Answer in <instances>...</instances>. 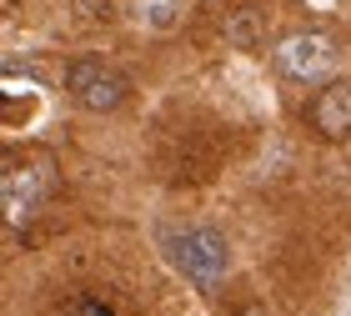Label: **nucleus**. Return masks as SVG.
Listing matches in <instances>:
<instances>
[{"label":"nucleus","mask_w":351,"mask_h":316,"mask_svg":"<svg viewBox=\"0 0 351 316\" xmlns=\"http://www.w3.org/2000/svg\"><path fill=\"white\" fill-rule=\"evenodd\" d=\"M166 256L171 266L181 271L191 287L201 291H216L231 271V251H226V236L211 231V226H181V231H166Z\"/></svg>","instance_id":"nucleus-1"},{"label":"nucleus","mask_w":351,"mask_h":316,"mask_svg":"<svg viewBox=\"0 0 351 316\" xmlns=\"http://www.w3.org/2000/svg\"><path fill=\"white\" fill-rule=\"evenodd\" d=\"M337 60H341V51L326 30H301V36H286L276 45V71L291 86H326Z\"/></svg>","instance_id":"nucleus-2"},{"label":"nucleus","mask_w":351,"mask_h":316,"mask_svg":"<svg viewBox=\"0 0 351 316\" xmlns=\"http://www.w3.org/2000/svg\"><path fill=\"white\" fill-rule=\"evenodd\" d=\"M66 90H71L75 106H86V110H95V116H106V110L125 106V96H131V81H125L116 66H106V60L81 56V60H71V71H66Z\"/></svg>","instance_id":"nucleus-3"},{"label":"nucleus","mask_w":351,"mask_h":316,"mask_svg":"<svg viewBox=\"0 0 351 316\" xmlns=\"http://www.w3.org/2000/svg\"><path fill=\"white\" fill-rule=\"evenodd\" d=\"M51 191H56V171L51 166H5V176H0V196H5L10 231L25 226V221H36V211L51 201Z\"/></svg>","instance_id":"nucleus-4"},{"label":"nucleus","mask_w":351,"mask_h":316,"mask_svg":"<svg viewBox=\"0 0 351 316\" xmlns=\"http://www.w3.org/2000/svg\"><path fill=\"white\" fill-rule=\"evenodd\" d=\"M311 125L326 141H346L351 136V81H326L311 101Z\"/></svg>","instance_id":"nucleus-5"},{"label":"nucleus","mask_w":351,"mask_h":316,"mask_svg":"<svg viewBox=\"0 0 351 316\" xmlns=\"http://www.w3.org/2000/svg\"><path fill=\"white\" fill-rule=\"evenodd\" d=\"M266 36V15L256 5H241V10H231V21H226V40L236 45V51H256Z\"/></svg>","instance_id":"nucleus-6"},{"label":"nucleus","mask_w":351,"mask_h":316,"mask_svg":"<svg viewBox=\"0 0 351 316\" xmlns=\"http://www.w3.org/2000/svg\"><path fill=\"white\" fill-rule=\"evenodd\" d=\"M141 15H146V25L156 30H171L176 21H181V10H186V0H136Z\"/></svg>","instance_id":"nucleus-7"},{"label":"nucleus","mask_w":351,"mask_h":316,"mask_svg":"<svg viewBox=\"0 0 351 316\" xmlns=\"http://www.w3.org/2000/svg\"><path fill=\"white\" fill-rule=\"evenodd\" d=\"M56 316H116V306L101 302V296H90V291H75L66 306H60Z\"/></svg>","instance_id":"nucleus-8"},{"label":"nucleus","mask_w":351,"mask_h":316,"mask_svg":"<svg viewBox=\"0 0 351 316\" xmlns=\"http://www.w3.org/2000/svg\"><path fill=\"white\" fill-rule=\"evenodd\" d=\"M86 21H110V0H71Z\"/></svg>","instance_id":"nucleus-9"},{"label":"nucleus","mask_w":351,"mask_h":316,"mask_svg":"<svg viewBox=\"0 0 351 316\" xmlns=\"http://www.w3.org/2000/svg\"><path fill=\"white\" fill-rule=\"evenodd\" d=\"M241 316H266V311H261V306H246V311H241Z\"/></svg>","instance_id":"nucleus-10"},{"label":"nucleus","mask_w":351,"mask_h":316,"mask_svg":"<svg viewBox=\"0 0 351 316\" xmlns=\"http://www.w3.org/2000/svg\"><path fill=\"white\" fill-rule=\"evenodd\" d=\"M206 5H221V0H206Z\"/></svg>","instance_id":"nucleus-11"}]
</instances>
